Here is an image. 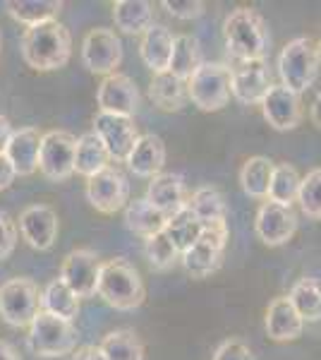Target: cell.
<instances>
[{
	"label": "cell",
	"instance_id": "b9f144b4",
	"mask_svg": "<svg viewBox=\"0 0 321 360\" xmlns=\"http://www.w3.org/2000/svg\"><path fill=\"white\" fill-rule=\"evenodd\" d=\"M15 178H17V173H15L13 164L8 161V156L0 154V193H3V190H8L10 185L15 183Z\"/></svg>",
	"mask_w": 321,
	"mask_h": 360
},
{
	"label": "cell",
	"instance_id": "8992f818",
	"mask_svg": "<svg viewBox=\"0 0 321 360\" xmlns=\"http://www.w3.org/2000/svg\"><path fill=\"white\" fill-rule=\"evenodd\" d=\"M232 68L225 63H202V68L188 79V98L199 111H221L230 101Z\"/></svg>",
	"mask_w": 321,
	"mask_h": 360
},
{
	"label": "cell",
	"instance_id": "1f68e13d",
	"mask_svg": "<svg viewBox=\"0 0 321 360\" xmlns=\"http://www.w3.org/2000/svg\"><path fill=\"white\" fill-rule=\"evenodd\" d=\"M108 166H110V156L106 152V147H103V142L94 135V132H86V135L77 137V161H74V173H79V176H84L89 180Z\"/></svg>",
	"mask_w": 321,
	"mask_h": 360
},
{
	"label": "cell",
	"instance_id": "bcb514c9",
	"mask_svg": "<svg viewBox=\"0 0 321 360\" xmlns=\"http://www.w3.org/2000/svg\"><path fill=\"white\" fill-rule=\"evenodd\" d=\"M309 118H312V123L321 127V91L317 94V98H314L312 108H309Z\"/></svg>",
	"mask_w": 321,
	"mask_h": 360
},
{
	"label": "cell",
	"instance_id": "7402d4cb",
	"mask_svg": "<svg viewBox=\"0 0 321 360\" xmlns=\"http://www.w3.org/2000/svg\"><path fill=\"white\" fill-rule=\"evenodd\" d=\"M175 37L166 25H151L147 32L142 34L139 41V56H142L144 65H147L154 75L168 72L173 58Z\"/></svg>",
	"mask_w": 321,
	"mask_h": 360
},
{
	"label": "cell",
	"instance_id": "4316f807",
	"mask_svg": "<svg viewBox=\"0 0 321 360\" xmlns=\"http://www.w3.org/2000/svg\"><path fill=\"white\" fill-rule=\"evenodd\" d=\"M188 205L204 226L228 224L225 221V217H228L225 197L218 188H214V185H202V188H197L188 200Z\"/></svg>",
	"mask_w": 321,
	"mask_h": 360
},
{
	"label": "cell",
	"instance_id": "74e56055",
	"mask_svg": "<svg viewBox=\"0 0 321 360\" xmlns=\"http://www.w3.org/2000/svg\"><path fill=\"white\" fill-rule=\"evenodd\" d=\"M297 202H300V209L307 219L321 221V168H314L302 178Z\"/></svg>",
	"mask_w": 321,
	"mask_h": 360
},
{
	"label": "cell",
	"instance_id": "603a6c76",
	"mask_svg": "<svg viewBox=\"0 0 321 360\" xmlns=\"http://www.w3.org/2000/svg\"><path fill=\"white\" fill-rule=\"evenodd\" d=\"M166 142L159 135H139L137 144L127 156V168L139 178H156L166 166Z\"/></svg>",
	"mask_w": 321,
	"mask_h": 360
},
{
	"label": "cell",
	"instance_id": "484cf974",
	"mask_svg": "<svg viewBox=\"0 0 321 360\" xmlns=\"http://www.w3.org/2000/svg\"><path fill=\"white\" fill-rule=\"evenodd\" d=\"M163 233L171 238L173 245L178 248L180 257H183V255L199 240V236L204 233V224L195 217V212L190 209V205H185L180 212H175L173 217H168Z\"/></svg>",
	"mask_w": 321,
	"mask_h": 360
},
{
	"label": "cell",
	"instance_id": "83f0119b",
	"mask_svg": "<svg viewBox=\"0 0 321 360\" xmlns=\"http://www.w3.org/2000/svg\"><path fill=\"white\" fill-rule=\"evenodd\" d=\"M168 219L163 217L156 207H151L147 202V197H139V200H130L125 207V226L132 233L142 236L147 240L149 236L161 233L166 229Z\"/></svg>",
	"mask_w": 321,
	"mask_h": 360
},
{
	"label": "cell",
	"instance_id": "8d00e7d4",
	"mask_svg": "<svg viewBox=\"0 0 321 360\" xmlns=\"http://www.w3.org/2000/svg\"><path fill=\"white\" fill-rule=\"evenodd\" d=\"M144 252H147V259L154 271H168L180 259L178 248L173 245V240L163 231L144 240Z\"/></svg>",
	"mask_w": 321,
	"mask_h": 360
},
{
	"label": "cell",
	"instance_id": "cb8c5ba5",
	"mask_svg": "<svg viewBox=\"0 0 321 360\" xmlns=\"http://www.w3.org/2000/svg\"><path fill=\"white\" fill-rule=\"evenodd\" d=\"M113 22L122 34H144L154 25V5L149 0H115Z\"/></svg>",
	"mask_w": 321,
	"mask_h": 360
},
{
	"label": "cell",
	"instance_id": "d6986e66",
	"mask_svg": "<svg viewBox=\"0 0 321 360\" xmlns=\"http://www.w3.org/2000/svg\"><path fill=\"white\" fill-rule=\"evenodd\" d=\"M266 334L276 344H285V341H295L302 336L305 329V319L300 317V312L295 310V305L290 303L288 295H278L273 298L266 307Z\"/></svg>",
	"mask_w": 321,
	"mask_h": 360
},
{
	"label": "cell",
	"instance_id": "e0dca14e",
	"mask_svg": "<svg viewBox=\"0 0 321 360\" xmlns=\"http://www.w3.org/2000/svg\"><path fill=\"white\" fill-rule=\"evenodd\" d=\"M266 123L278 132H290L302 120V101L300 94L290 91L283 84H271L264 101L259 103Z\"/></svg>",
	"mask_w": 321,
	"mask_h": 360
},
{
	"label": "cell",
	"instance_id": "f1b7e54d",
	"mask_svg": "<svg viewBox=\"0 0 321 360\" xmlns=\"http://www.w3.org/2000/svg\"><path fill=\"white\" fill-rule=\"evenodd\" d=\"M41 310L65 322H72L79 315V298L70 291V286L60 276L53 278L48 286L41 291Z\"/></svg>",
	"mask_w": 321,
	"mask_h": 360
},
{
	"label": "cell",
	"instance_id": "6da1fadb",
	"mask_svg": "<svg viewBox=\"0 0 321 360\" xmlns=\"http://www.w3.org/2000/svg\"><path fill=\"white\" fill-rule=\"evenodd\" d=\"M22 58L37 72H53L65 68L72 58V34L58 20L27 27L20 44Z\"/></svg>",
	"mask_w": 321,
	"mask_h": 360
},
{
	"label": "cell",
	"instance_id": "2e32d148",
	"mask_svg": "<svg viewBox=\"0 0 321 360\" xmlns=\"http://www.w3.org/2000/svg\"><path fill=\"white\" fill-rule=\"evenodd\" d=\"M58 212L51 205H32L20 214V233L34 250H51L58 240Z\"/></svg>",
	"mask_w": 321,
	"mask_h": 360
},
{
	"label": "cell",
	"instance_id": "8fae6325",
	"mask_svg": "<svg viewBox=\"0 0 321 360\" xmlns=\"http://www.w3.org/2000/svg\"><path fill=\"white\" fill-rule=\"evenodd\" d=\"M86 202L98 214H115L130 202V183L118 166H108L86 180Z\"/></svg>",
	"mask_w": 321,
	"mask_h": 360
},
{
	"label": "cell",
	"instance_id": "277c9868",
	"mask_svg": "<svg viewBox=\"0 0 321 360\" xmlns=\"http://www.w3.org/2000/svg\"><path fill=\"white\" fill-rule=\"evenodd\" d=\"M319 51L317 44L309 37H297L293 41L283 46L281 56H278V75H281V84L288 86L295 94H302L309 86L317 82L319 77Z\"/></svg>",
	"mask_w": 321,
	"mask_h": 360
},
{
	"label": "cell",
	"instance_id": "30bf717a",
	"mask_svg": "<svg viewBox=\"0 0 321 360\" xmlns=\"http://www.w3.org/2000/svg\"><path fill=\"white\" fill-rule=\"evenodd\" d=\"M81 63L89 72L94 75H108L118 72L122 63V41L113 29L96 27L81 41Z\"/></svg>",
	"mask_w": 321,
	"mask_h": 360
},
{
	"label": "cell",
	"instance_id": "ee69618b",
	"mask_svg": "<svg viewBox=\"0 0 321 360\" xmlns=\"http://www.w3.org/2000/svg\"><path fill=\"white\" fill-rule=\"evenodd\" d=\"M13 132H15V127L10 125V120L5 118V115H0V154H5V147H8Z\"/></svg>",
	"mask_w": 321,
	"mask_h": 360
},
{
	"label": "cell",
	"instance_id": "5bb4252c",
	"mask_svg": "<svg viewBox=\"0 0 321 360\" xmlns=\"http://www.w3.org/2000/svg\"><path fill=\"white\" fill-rule=\"evenodd\" d=\"M254 231H256V236H259V240L268 248L285 245L297 231L295 209L266 200L254 217Z\"/></svg>",
	"mask_w": 321,
	"mask_h": 360
},
{
	"label": "cell",
	"instance_id": "c3c4849f",
	"mask_svg": "<svg viewBox=\"0 0 321 360\" xmlns=\"http://www.w3.org/2000/svg\"><path fill=\"white\" fill-rule=\"evenodd\" d=\"M0 49H3V34H0Z\"/></svg>",
	"mask_w": 321,
	"mask_h": 360
},
{
	"label": "cell",
	"instance_id": "d590c367",
	"mask_svg": "<svg viewBox=\"0 0 321 360\" xmlns=\"http://www.w3.org/2000/svg\"><path fill=\"white\" fill-rule=\"evenodd\" d=\"M300 183H302V176L297 173V168L293 164H288V161L276 164L266 200L276 202V205H283V207H293L297 202V195H300Z\"/></svg>",
	"mask_w": 321,
	"mask_h": 360
},
{
	"label": "cell",
	"instance_id": "ffe728a7",
	"mask_svg": "<svg viewBox=\"0 0 321 360\" xmlns=\"http://www.w3.org/2000/svg\"><path fill=\"white\" fill-rule=\"evenodd\" d=\"M44 132L39 127H20L13 132L8 147H5V156L13 164L17 178L34 176L39 171V149Z\"/></svg>",
	"mask_w": 321,
	"mask_h": 360
},
{
	"label": "cell",
	"instance_id": "7dc6e473",
	"mask_svg": "<svg viewBox=\"0 0 321 360\" xmlns=\"http://www.w3.org/2000/svg\"><path fill=\"white\" fill-rule=\"evenodd\" d=\"M317 51H319V60H321V39H319V44H317Z\"/></svg>",
	"mask_w": 321,
	"mask_h": 360
},
{
	"label": "cell",
	"instance_id": "d4e9b609",
	"mask_svg": "<svg viewBox=\"0 0 321 360\" xmlns=\"http://www.w3.org/2000/svg\"><path fill=\"white\" fill-rule=\"evenodd\" d=\"M149 98L161 111L175 113L188 101V82L178 79L171 72L154 75V79H151V84H149Z\"/></svg>",
	"mask_w": 321,
	"mask_h": 360
},
{
	"label": "cell",
	"instance_id": "ac0fdd59",
	"mask_svg": "<svg viewBox=\"0 0 321 360\" xmlns=\"http://www.w3.org/2000/svg\"><path fill=\"white\" fill-rule=\"evenodd\" d=\"M271 89V72L266 68V60H249L232 68L230 94L244 106L261 103Z\"/></svg>",
	"mask_w": 321,
	"mask_h": 360
},
{
	"label": "cell",
	"instance_id": "836d02e7",
	"mask_svg": "<svg viewBox=\"0 0 321 360\" xmlns=\"http://www.w3.org/2000/svg\"><path fill=\"white\" fill-rule=\"evenodd\" d=\"M290 303L300 312L305 322H319L321 319V281L314 276H302L288 293Z\"/></svg>",
	"mask_w": 321,
	"mask_h": 360
},
{
	"label": "cell",
	"instance_id": "4dcf8cb0",
	"mask_svg": "<svg viewBox=\"0 0 321 360\" xmlns=\"http://www.w3.org/2000/svg\"><path fill=\"white\" fill-rule=\"evenodd\" d=\"M5 8H8V15L13 20L22 22L27 27H37L44 25V22L58 20V15H60V10L65 5L60 0H8Z\"/></svg>",
	"mask_w": 321,
	"mask_h": 360
},
{
	"label": "cell",
	"instance_id": "3957f363",
	"mask_svg": "<svg viewBox=\"0 0 321 360\" xmlns=\"http://www.w3.org/2000/svg\"><path fill=\"white\" fill-rule=\"evenodd\" d=\"M96 293L103 300L120 312H132L147 298V288H144V278L137 271V266L130 264L127 259L115 257L103 262L101 278H98Z\"/></svg>",
	"mask_w": 321,
	"mask_h": 360
},
{
	"label": "cell",
	"instance_id": "52a82bcc",
	"mask_svg": "<svg viewBox=\"0 0 321 360\" xmlns=\"http://www.w3.org/2000/svg\"><path fill=\"white\" fill-rule=\"evenodd\" d=\"M41 312V291L27 276L8 278L0 286V319L8 327H29Z\"/></svg>",
	"mask_w": 321,
	"mask_h": 360
},
{
	"label": "cell",
	"instance_id": "44dd1931",
	"mask_svg": "<svg viewBox=\"0 0 321 360\" xmlns=\"http://www.w3.org/2000/svg\"><path fill=\"white\" fill-rule=\"evenodd\" d=\"M147 202L156 207L163 217H173L188 205V190H185V178L180 173H159L151 178L147 188Z\"/></svg>",
	"mask_w": 321,
	"mask_h": 360
},
{
	"label": "cell",
	"instance_id": "5b68a950",
	"mask_svg": "<svg viewBox=\"0 0 321 360\" xmlns=\"http://www.w3.org/2000/svg\"><path fill=\"white\" fill-rule=\"evenodd\" d=\"M77 329L72 322L53 317L41 310L34 322L29 324L27 346L37 358H63L77 351Z\"/></svg>",
	"mask_w": 321,
	"mask_h": 360
},
{
	"label": "cell",
	"instance_id": "60d3db41",
	"mask_svg": "<svg viewBox=\"0 0 321 360\" xmlns=\"http://www.w3.org/2000/svg\"><path fill=\"white\" fill-rule=\"evenodd\" d=\"M211 360H254V353L242 339H225L216 348Z\"/></svg>",
	"mask_w": 321,
	"mask_h": 360
},
{
	"label": "cell",
	"instance_id": "d6a6232c",
	"mask_svg": "<svg viewBox=\"0 0 321 360\" xmlns=\"http://www.w3.org/2000/svg\"><path fill=\"white\" fill-rule=\"evenodd\" d=\"M202 46L199 39L190 37V34H180L175 37V46H173V58H171V68L168 72L175 75L178 79L188 82L192 75L202 68Z\"/></svg>",
	"mask_w": 321,
	"mask_h": 360
},
{
	"label": "cell",
	"instance_id": "4fadbf2b",
	"mask_svg": "<svg viewBox=\"0 0 321 360\" xmlns=\"http://www.w3.org/2000/svg\"><path fill=\"white\" fill-rule=\"evenodd\" d=\"M94 135L103 142L110 161L125 164L127 156H130V152L139 139V130L132 118H122V115H110V113L98 111L94 115Z\"/></svg>",
	"mask_w": 321,
	"mask_h": 360
},
{
	"label": "cell",
	"instance_id": "f6af8a7d",
	"mask_svg": "<svg viewBox=\"0 0 321 360\" xmlns=\"http://www.w3.org/2000/svg\"><path fill=\"white\" fill-rule=\"evenodd\" d=\"M0 360H22V356L17 353V348L10 341L0 339Z\"/></svg>",
	"mask_w": 321,
	"mask_h": 360
},
{
	"label": "cell",
	"instance_id": "7a4b0ae2",
	"mask_svg": "<svg viewBox=\"0 0 321 360\" xmlns=\"http://www.w3.org/2000/svg\"><path fill=\"white\" fill-rule=\"evenodd\" d=\"M223 37L228 53L240 63L264 60L268 46H271L264 17L252 8L232 10L223 22Z\"/></svg>",
	"mask_w": 321,
	"mask_h": 360
},
{
	"label": "cell",
	"instance_id": "7bdbcfd3",
	"mask_svg": "<svg viewBox=\"0 0 321 360\" xmlns=\"http://www.w3.org/2000/svg\"><path fill=\"white\" fill-rule=\"evenodd\" d=\"M72 360H106L98 346H81L72 353Z\"/></svg>",
	"mask_w": 321,
	"mask_h": 360
},
{
	"label": "cell",
	"instance_id": "f546056e",
	"mask_svg": "<svg viewBox=\"0 0 321 360\" xmlns=\"http://www.w3.org/2000/svg\"><path fill=\"white\" fill-rule=\"evenodd\" d=\"M273 171H276V164L268 156H249L240 168V185L244 195L254 200H266Z\"/></svg>",
	"mask_w": 321,
	"mask_h": 360
},
{
	"label": "cell",
	"instance_id": "e575fe53",
	"mask_svg": "<svg viewBox=\"0 0 321 360\" xmlns=\"http://www.w3.org/2000/svg\"><path fill=\"white\" fill-rule=\"evenodd\" d=\"M98 348L106 360H144V344L134 329H115L103 336Z\"/></svg>",
	"mask_w": 321,
	"mask_h": 360
},
{
	"label": "cell",
	"instance_id": "7c38bea8",
	"mask_svg": "<svg viewBox=\"0 0 321 360\" xmlns=\"http://www.w3.org/2000/svg\"><path fill=\"white\" fill-rule=\"evenodd\" d=\"M103 262L89 248H77L65 255L60 266V278L70 286L77 298H91L98 288Z\"/></svg>",
	"mask_w": 321,
	"mask_h": 360
},
{
	"label": "cell",
	"instance_id": "ab89813d",
	"mask_svg": "<svg viewBox=\"0 0 321 360\" xmlns=\"http://www.w3.org/2000/svg\"><path fill=\"white\" fill-rule=\"evenodd\" d=\"M17 236H20V231H17V224L13 221V217H10L8 212H0V262L8 259L10 255L15 252Z\"/></svg>",
	"mask_w": 321,
	"mask_h": 360
},
{
	"label": "cell",
	"instance_id": "f35d334b",
	"mask_svg": "<svg viewBox=\"0 0 321 360\" xmlns=\"http://www.w3.org/2000/svg\"><path fill=\"white\" fill-rule=\"evenodd\" d=\"M163 8L175 20H199L207 13V5L202 0H163Z\"/></svg>",
	"mask_w": 321,
	"mask_h": 360
},
{
	"label": "cell",
	"instance_id": "9a60e30c",
	"mask_svg": "<svg viewBox=\"0 0 321 360\" xmlns=\"http://www.w3.org/2000/svg\"><path fill=\"white\" fill-rule=\"evenodd\" d=\"M96 103L101 113L122 115V118H132L139 108V89L132 77L122 72H113L103 77L96 91Z\"/></svg>",
	"mask_w": 321,
	"mask_h": 360
},
{
	"label": "cell",
	"instance_id": "9c48e42d",
	"mask_svg": "<svg viewBox=\"0 0 321 360\" xmlns=\"http://www.w3.org/2000/svg\"><path fill=\"white\" fill-rule=\"evenodd\" d=\"M225 243H228V224L204 226V233L199 236V240L180 257L185 271H188L192 278L211 276L221 266Z\"/></svg>",
	"mask_w": 321,
	"mask_h": 360
},
{
	"label": "cell",
	"instance_id": "ba28073f",
	"mask_svg": "<svg viewBox=\"0 0 321 360\" xmlns=\"http://www.w3.org/2000/svg\"><path fill=\"white\" fill-rule=\"evenodd\" d=\"M74 161H77V137L67 130L44 132L39 149V173L44 178L63 183L74 176Z\"/></svg>",
	"mask_w": 321,
	"mask_h": 360
}]
</instances>
